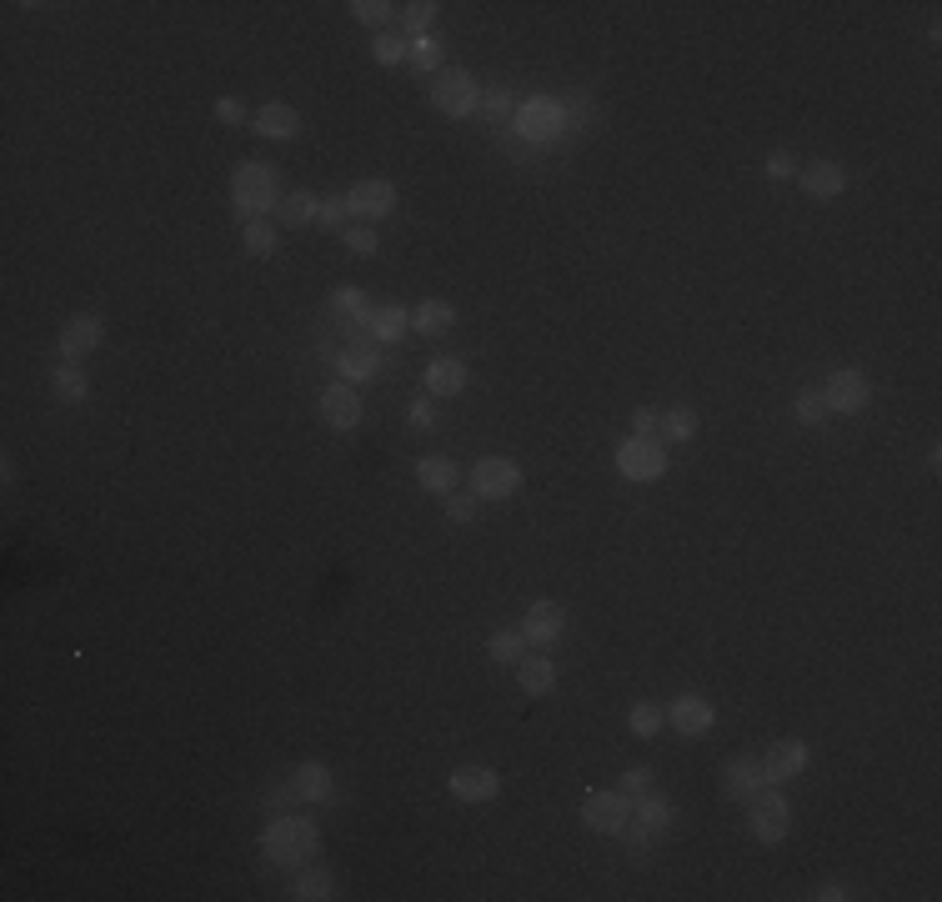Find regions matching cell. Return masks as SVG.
Wrapping results in <instances>:
<instances>
[{"label": "cell", "mask_w": 942, "mask_h": 902, "mask_svg": "<svg viewBox=\"0 0 942 902\" xmlns=\"http://www.w3.org/2000/svg\"><path fill=\"white\" fill-rule=\"evenodd\" d=\"M562 627H567V612H562L557 602H537V607L527 612V622H522V637H527L532 647H552V642L562 637Z\"/></svg>", "instance_id": "obj_18"}, {"label": "cell", "mask_w": 942, "mask_h": 902, "mask_svg": "<svg viewBox=\"0 0 942 902\" xmlns=\"http://www.w3.org/2000/svg\"><path fill=\"white\" fill-rule=\"evenodd\" d=\"M331 311H336V316H351V321H361V326H366V316H371V306H366L361 286H336V296H331Z\"/></svg>", "instance_id": "obj_32"}, {"label": "cell", "mask_w": 942, "mask_h": 902, "mask_svg": "<svg viewBox=\"0 0 942 902\" xmlns=\"http://www.w3.org/2000/svg\"><path fill=\"white\" fill-rule=\"evenodd\" d=\"M431 106L441 116L461 121V116H471V111L482 106V91H477V81H471V71H441L431 81Z\"/></svg>", "instance_id": "obj_5"}, {"label": "cell", "mask_w": 942, "mask_h": 902, "mask_svg": "<svg viewBox=\"0 0 942 902\" xmlns=\"http://www.w3.org/2000/svg\"><path fill=\"white\" fill-rule=\"evenodd\" d=\"M487 657H492L497 667H512V662H522V657H527V637H522V632H512V627H502V632H492Z\"/></svg>", "instance_id": "obj_29"}, {"label": "cell", "mask_w": 942, "mask_h": 902, "mask_svg": "<svg viewBox=\"0 0 942 902\" xmlns=\"http://www.w3.org/2000/svg\"><path fill=\"white\" fill-rule=\"evenodd\" d=\"M266 852L276 867H301L316 852V822L311 817H276L266 827Z\"/></svg>", "instance_id": "obj_2"}, {"label": "cell", "mask_w": 942, "mask_h": 902, "mask_svg": "<svg viewBox=\"0 0 942 902\" xmlns=\"http://www.w3.org/2000/svg\"><path fill=\"white\" fill-rule=\"evenodd\" d=\"M316 196L311 191H291V196H281V206H276V216H281V226H306L311 216H316Z\"/></svg>", "instance_id": "obj_31"}, {"label": "cell", "mask_w": 942, "mask_h": 902, "mask_svg": "<svg viewBox=\"0 0 942 902\" xmlns=\"http://www.w3.org/2000/svg\"><path fill=\"white\" fill-rule=\"evenodd\" d=\"M662 431V416L657 411H637L632 416V436H657Z\"/></svg>", "instance_id": "obj_49"}, {"label": "cell", "mask_w": 942, "mask_h": 902, "mask_svg": "<svg viewBox=\"0 0 942 902\" xmlns=\"http://www.w3.org/2000/svg\"><path fill=\"white\" fill-rule=\"evenodd\" d=\"M502 792V777L492 767H456L451 772V797L461 802H492Z\"/></svg>", "instance_id": "obj_15"}, {"label": "cell", "mask_w": 942, "mask_h": 902, "mask_svg": "<svg viewBox=\"0 0 942 902\" xmlns=\"http://www.w3.org/2000/svg\"><path fill=\"white\" fill-rule=\"evenodd\" d=\"M231 201L241 221H256V211H276L281 206V186H276V166L266 161H246L231 181Z\"/></svg>", "instance_id": "obj_1"}, {"label": "cell", "mask_w": 942, "mask_h": 902, "mask_svg": "<svg viewBox=\"0 0 942 902\" xmlns=\"http://www.w3.org/2000/svg\"><path fill=\"white\" fill-rule=\"evenodd\" d=\"M617 792L637 802L642 792H652V772H647V767H627V772H622V787H617Z\"/></svg>", "instance_id": "obj_42"}, {"label": "cell", "mask_w": 942, "mask_h": 902, "mask_svg": "<svg viewBox=\"0 0 942 902\" xmlns=\"http://www.w3.org/2000/svg\"><path fill=\"white\" fill-rule=\"evenodd\" d=\"M617 472H622L627 482H657V477L667 472L662 441H657V436H627V441L617 446Z\"/></svg>", "instance_id": "obj_4"}, {"label": "cell", "mask_w": 942, "mask_h": 902, "mask_svg": "<svg viewBox=\"0 0 942 902\" xmlns=\"http://www.w3.org/2000/svg\"><path fill=\"white\" fill-rule=\"evenodd\" d=\"M812 897H817V902H842V897H847V887H837V882H827V887H817Z\"/></svg>", "instance_id": "obj_51"}, {"label": "cell", "mask_w": 942, "mask_h": 902, "mask_svg": "<svg viewBox=\"0 0 942 902\" xmlns=\"http://www.w3.org/2000/svg\"><path fill=\"white\" fill-rule=\"evenodd\" d=\"M246 251L251 256H271L276 251V231L266 221H246Z\"/></svg>", "instance_id": "obj_40"}, {"label": "cell", "mask_w": 942, "mask_h": 902, "mask_svg": "<svg viewBox=\"0 0 942 902\" xmlns=\"http://www.w3.org/2000/svg\"><path fill=\"white\" fill-rule=\"evenodd\" d=\"M822 396H827V411H837V416H857V411L872 401V386H867V376H862L857 366H837V371L827 376Z\"/></svg>", "instance_id": "obj_8"}, {"label": "cell", "mask_w": 942, "mask_h": 902, "mask_svg": "<svg viewBox=\"0 0 942 902\" xmlns=\"http://www.w3.org/2000/svg\"><path fill=\"white\" fill-rule=\"evenodd\" d=\"M456 462H446V457H421L416 462V482L426 487V492H436V497H446L451 487H456Z\"/></svg>", "instance_id": "obj_23"}, {"label": "cell", "mask_w": 942, "mask_h": 902, "mask_svg": "<svg viewBox=\"0 0 942 902\" xmlns=\"http://www.w3.org/2000/svg\"><path fill=\"white\" fill-rule=\"evenodd\" d=\"M51 391H56V396H61L66 406H81L91 386H86V371H81L76 361H66V366H56V376H51Z\"/></svg>", "instance_id": "obj_28"}, {"label": "cell", "mask_w": 942, "mask_h": 902, "mask_svg": "<svg viewBox=\"0 0 942 902\" xmlns=\"http://www.w3.org/2000/svg\"><path fill=\"white\" fill-rule=\"evenodd\" d=\"M101 341H106V326H101V316H71V321L61 326V351H66V361H76V356L96 351Z\"/></svg>", "instance_id": "obj_17"}, {"label": "cell", "mask_w": 942, "mask_h": 902, "mask_svg": "<svg viewBox=\"0 0 942 902\" xmlns=\"http://www.w3.org/2000/svg\"><path fill=\"white\" fill-rule=\"evenodd\" d=\"M632 817H637L647 832H667V827H672V802L657 797V792H642V797L632 802Z\"/></svg>", "instance_id": "obj_26"}, {"label": "cell", "mask_w": 942, "mask_h": 902, "mask_svg": "<svg viewBox=\"0 0 942 902\" xmlns=\"http://www.w3.org/2000/svg\"><path fill=\"white\" fill-rule=\"evenodd\" d=\"M792 171H797V166H792L787 151H772V156H767V176H772V181H787Z\"/></svg>", "instance_id": "obj_47"}, {"label": "cell", "mask_w": 942, "mask_h": 902, "mask_svg": "<svg viewBox=\"0 0 942 902\" xmlns=\"http://www.w3.org/2000/svg\"><path fill=\"white\" fill-rule=\"evenodd\" d=\"M346 251L351 256H376V231L371 226H346Z\"/></svg>", "instance_id": "obj_41"}, {"label": "cell", "mask_w": 942, "mask_h": 902, "mask_svg": "<svg viewBox=\"0 0 942 902\" xmlns=\"http://www.w3.org/2000/svg\"><path fill=\"white\" fill-rule=\"evenodd\" d=\"M842 186H847V171H842L837 161H817V166H807V171H802V191H807V196H817V201L842 196Z\"/></svg>", "instance_id": "obj_21"}, {"label": "cell", "mask_w": 942, "mask_h": 902, "mask_svg": "<svg viewBox=\"0 0 942 902\" xmlns=\"http://www.w3.org/2000/svg\"><path fill=\"white\" fill-rule=\"evenodd\" d=\"M291 897H301V902H326V897H336V892H331V872H321V867H316V872H301L296 887H291Z\"/></svg>", "instance_id": "obj_33"}, {"label": "cell", "mask_w": 942, "mask_h": 902, "mask_svg": "<svg viewBox=\"0 0 942 902\" xmlns=\"http://www.w3.org/2000/svg\"><path fill=\"white\" fill-rule=\"evenodd\" d=\"M321 421L331 431H356L361 426V396H356L351 381H336V386L321 391Z\"/></svg>", "instance_id": "obj_9"}, {"label": "cell", "mask_w": 942, "mask_h": 902, "mask_svg": "<svg viewBox=\"0 0 942 902\" xmlns=\"http://www.w3.org/2000/svg\"><path fill=\"white\" fill-rule=\"evenodd\" d=\"M562 131H567V111H562V101H552V96H532V101L517 111V136H522L527 146L557 141Z\"/></svg>", "instance_id": "obj_6"}, {"label": "cell", "mask_w": 942, "mask_h": 902, "mask_svg": "<svg viewBox=\"0 0 942 902\" xmlns=\"http://www.w3.org/2000/svg\"><path fill=\"white\" fill-rule=\"evenodd\" d=\"M622 837H627V852H647V847H652V837H657V832H647V827H642V822H637V817H632V822H627V827H622Z\"/></svg>", "instance_id": "obj_45"}, {"label": "cell", "mask_w": 942, "mask_h": 902, "mask_svg": "<svg viewBox=\"0 0 942 902\" xmlns=\"http://www.w3.org/2000/svg\"><path fill=\"white\" fill-rule=\"evenodd\" d=\"M802 767H807V747H802L797 737L772 742V747H767V757H762V777H767V787H777V782L797 777Z\"/></svg>", "instance_id": "obj_14"}, {"label": "cell", "mask_w": 942, "mask_h": 902, "mask_svg": "<svg viewBox=\"0 0 942 902\" xmlns=\"http://www.w3.org/2000/svg\"><path fill=\"white\" fill-rule=\"evenodd\" d=\"M346 211H351V216H366V221H381V216L396 211V186H391V181H361V186H351Z\"/></svg>", "instance_id": "obj_13"}, {"label": "cell", "mask_w": 942, "mask_h": 902, "mask_svg": "<svg viewBox=\"0 0 942 902\" xmlns=\"http://www.w3.org/2000/svg\"><path fill=\"white\" fill-rule=\"evenodd\" d=\"M722 787H727V797H737V802H752L762 787H767V777H762V762L757 757H732L727 767H722Z\"/></svg>", "instance_id": "obj_16"}, {"label": "cell", "mask_w": 942, "mask_h": 902, "mask_svg": "<svg viewBox=\"0 0 942 902\" xmlns=\"http://www.w3.org/2000/svg\"><path fill=\"white\" fill-rule=\"evenodd\" d=\"M517 682H522V692H532V697H542V692H552L557 687V667H552V657H522L517 662Z\"/></svg>", "instance_id": "obj_22"}, {"label": "cell", "mask_w": 942, "mask_h": 902, "mask_svg": "<svg viewBox=\"0 0 942 902\" xmlns=\"http://www.w3.org/2000/svg\"><path fill=\"white\" fill-rule=\"evenodd\" d=\"M381 341H371V336H351V346L336 356V371H341V381H351V386H361V381H371L376 371H381V351H376Z\"/></svg>", "instance_id": "obj_11"}, {"label": "cell", "mask_w": 942, "mask_h": 902, "mask_svg": "<svg viewBox=\"0 0 942 902\" xmlns=\"http://www.w3.org/2000/svg\"><path fill=\"white\" fill-rule=\"evenodd\" d=\"M451 321H456V311H451L446 301H421V306L411 311V326H416L421 336H446Z\"/></svg>", "instance_id": "obj_25"}, {"label": "cell", "mask_w": 942, "mask_h": 902, "mask_svg": "<svg viewBox=\"0 0 942 902\" xmlns=\"http://www.w3.org/2000/svg\"><path fill=\"white\" fill-rule=\"evenodd\" d=\"M406 421H411L416 431H426V426L436 421V411H431V401H411V406H406Z\"/></svg>", "instance_id": "obj_48"}, {"label": "cell", "mask_w": 942, "mask_h": 902, "mask_svg": "<svg viewBox=\"0 0 942 902\" xmlns=\"http://www.w3.org/2000/svg\"><path fill=\"white\" fill-rule=\"evenodd\" d=\"M346 196H326L321 206H316V226H326V231H341L346 226Z\"/></svg>", "instance_id": "obj_39"}, {"label": "cell", "mask_w": 942, "mask_h": 902, "mask_svg": "<svg viewBox=\"0 0 942 902\" xmlns=\"http://www.w3.org/2000/svg\"><path fill=\"white\" fill-rule=\"evenodd\" d=\"M667 712V722H672V732H682V737H707L712 732V722H717V712H712V702L707 697H677L672 707H662Z\"/></svg>", "instance_id": "obj_12"}, {"label": "cell", "mask_w": 942, "mask_h": 902, "mask_svg": "<svg viewBox=\"0 0 942 902\" xmlns=\"http://www.w3.org/2000/svg\"><path fill=\"white\" fill-rule=\"evenodd\" d=\"M246 116V106L236 101V96H226V101H216V121H226V126H236Z\"/></svg>", "instance_id": "obj_50"}, {"label": "cell", "mask_w": 942, "mask_h": 902, "mask_svg": "<svg viewBox=\"0 0 942 902\" xmlns=\"http://www.w3.org/2000/svg\"><path fill=\"white\" fill-rule=\"evenodd\" d=\"M291 787H296V797H301V802H331V772H326L321 762H306V767H296Z\"/></svg>", "instance_id": "obj_24"}, {"label": "cell", "mask_w": 942, "mask_h": 902, "mask_svg": "<svg viewBox=\"0 0 942 902\" xmlns=\"http://www.w3.org/2000/svg\"><path fill=\"white\" fill-rule=\"evenodd\" d=\"M441 502H446V517H451V522H471V517H477V497H461V492H446Z\"/></svg>", "instance_id": "obj_44"}, {"label": "cell", "mask_w": 942, "mask_h": 902, "mask_svg": "<svg viewBox=\"0 0 942 902\" xmlns=\"http://www.w3.org/2000/svg\"><path fill=\"white\" fill-rule=\"evenodd\" d=\"M522 492V467L507 457H482L471 467V497L477 502H507Z\"/></svg>", "instance_id": "obj_3"}, {"label": "cell", "mask_w": 942, "mask_h": 902, "mask_svg": "<svg viewBox=\"0 0 942 902\" xmlns=\"http://www.w3.org/2000/svg\"><path fill=\"white\" fill-rule=\"evenodd\" d=\"M482 111H487V116L502 126V121H507V111H512V91H492V96L482 101Z\"/></svg>", "instance_id": "obj_46"}, {"label": "cell", "mask_w": 942, "mask_h": 902, "mask_svg": "<svg viewBox=\"0 0 942 902\" xmlns=\"http://www.w3.org/2000/svg\"><path fill=\"white\" fill-rule=\"evenodd\" d=\"M371 56L381 61V66H396V61H406V46L386 31V36H376V46H371Z\"/></svg>", "instance_id": "obj_43"}, {"label": "cell", "mask_w": 942, "mask_h": 902, "mask_svg": "<svg viewBox=\"0 0 942 902\" xmlns=\"http://www.w3.org/2000/svg\"><path fill=\"white\" fill-rule=\"evenodd\" d=\"M792 416L802 421V426H822L832 411H827V396H822V386H802L797 391V401H792Z\"/></svg>", "instance_id": "obj_30"}, {"label": "cell", "mask_w": 942, "mask_h": 902, "mask_svg": "<svg viewBox=\"0 0 942 902\" xmlns=\"http://www.w3.org/2000/svg\"><path fill=\"white\" fill-rule=\"evenodd\" d=\"M406 311L401 306H371V316H366V331H371V341H396L401 331H406Z\"/></svg>", "instance_id": "obj_27"}, {"label": "cell", "mask_w": 942, "mask_h": 902, "mask_svg": "<svg viewBox=\"0 0 942 902\" xmlns=\"http://www.w3.org/2000/svg\"><path fill=\"white\" fill-rule=\"evenodd\" d=\"M747 807H752V837L757 842H782L792 832V807H787V797L777 787H762Z\"/></svg>", "instance_id": "obj_7"}, {"label": "cell", "mask_w": 942, "mask_h": 902, "mask_svg": "<svg viewBox=\"0 0 942 902\" xmlns=\"http://www.w3.org/2000/svg\"><path fill=\"white\" fill-rule=\"evenodd\" d=\"M401 11H406V16H401V26H406V31H416V36H426L441 6H431V0H416V6H401Z\"/></svg>", "instance_id": "obj_37"}, {"label": "cell", "mask_w": 942, "mask_h": 902, "mask_svg": "<svg viewBox=\"0 0 942 902\" xmlns=\"http://www.w3.org/2000/svg\"><path fill=\"white\" fill-rule=\"evenodd\" d=\"M421 376H426V391H431V396H461V391H466V366H461L456 356H436Z\"/></svg>", "instance_id": "obj_19"}, {"label": "cell", "mask_w": 942, "mask_h": 902, "mask_svg": "<svg viewBox=\"0 0 942 902\" xmlns=\"http://www.w3.org/2000/svg\"><path fill=\"white\" fill-rule=\"evenodd\" d=\"M627 722H632V732H637V737H657V732H662V722H667V712H662L657 702H637V707L627 712Z\"/></svg>", "instance_id": "obj_35"}, {"label": "cell", "mask_w": 942, "mask_h": 902, "mask_svg": "<svg viewBox=\"0 0 942 902\" xmlns=\"http://www.w3.org/2000/svg\"><path fill=\"white\" fill-rule=\"evenodd\" d=\"M351 16H356V21H366V26H391V21H396V11L386 6V0H356Z\"/></svg>", "instance_id": "obj_38"}, {"label": "cell", "mask_w": 942, "mask_h": 902, "mask_svg": "<svg viewBox=\"0 0 942 902\" xmlns=\"http://www.w3.org/2000/svg\"><path fill=\"white\" fill-rule=\"evenodd\" d=\"M662 436H667V441L697 436V411H692V406H672V411L662 416Z\"/></svg>", "instance_id": "obj_34"}, {"label": "cell", "mask_w": 942, "mask_h": 902, "mask_svg": "<svg viewBox=\"0 0 942 902\" xmlns=\"http://www.w3.org/2000/svg\"><path fill=\"white\" fill-rule=\"evenodd\" d=\"M406 61L426 76V71H436L441 66V46H436V36H416L411 46H406Z\"/></svg>", "instance_id": "obj_36"}, {"label": "cell", "mask_w": 942, "mask_h": 902, "mask_svg": "<svg viewBox=\"0 0 942 902\" xmlns=\"http://www.w3.org/2000/svg\"><path fill=\"white\" fill-rule=\"evenodd\" d=\"M582 817H587L592 832H622L632 822V797H622V792H592L587 807H582Z\"/></svg>", "instance_id": "obj_10"}, {"label": "cell", "mask_w": 942, "mask_h": 902, "mask_svg": "<svg viewBox=\"0 0 942 902\" xmlns=\"http://www.w3.org/2000/svg\"><path fill=\"white\" fill-rule=\"evenodd\" d=\"M296 131H301V116H296L291 106L271 101V106L256 111V136H266V141H291Z\"/></svg>", "instance_id": "obj_20"}]
</instances>
